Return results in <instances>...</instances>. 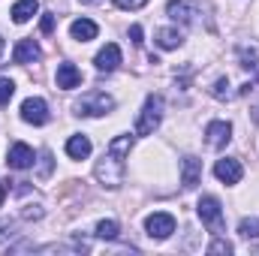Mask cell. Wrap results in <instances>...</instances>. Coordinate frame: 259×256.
Instances as JSON below:
<instances>
[{
    "label": "cell",
    "mask_w": 259,
    "mask_h": 256,
    "mask_svg": "<svg viewBox=\"0 0 259 256\" xmlns=\"http://www.w3.org/2000/svg\"><path fill=\"white\" fill-rule=\"evenodd\" d=\"M202 3L199 0H169L166 15L178 24H202Z\"/></svg>",
    "instance_id": "5b68a950"
},
{
    "label": "cell",
    "mask_w": 259,
    "mask_h": 256,
    "mask_svg": "<svg viewBox=\"0 0 259 256\" xmlns=\"http://www.w3.org/2000/svg\"><path fill=\"white\" fill-rule=\"evenodd\" d=\"M115 3H118L121 9H142L148 0H115Z\"/></svg>",
    "instance_id": "f1b7e54d"
},
{
    "label": "cell",
    "mask_w": 259,
    "mask_h": 256,
    "mask_svg": "<svg viewBox=\"0 0 259 256\" xmlns=\"http://www.w3.org/2000/svg\"><path fill=\"white\" fill-rule=\"evenodd\" d=\"M235 247L229 244V241H223V238H214L211 244H208V253H232Z\"/></svg>",
    "instance_id": "cb8c5ba5"
},
{
    "label": "cell",
    "mask_w": 259,
    "mask_h": 256,
    "mask_svg": "<svg viewBox=\"0 0 259 256\" xmlns=\"http://www.w3.org/2000/svg\"><path fill=\"white\" fill-rule=\"evenodd\" d=\"M97 33H100V27L91 18H75L69 24V36L78 39V42H91V39H97Z\"/></svg>",
    "instance_id": "5bb4252c"
},
{
    "label": "cell",
    "mask_w": 259,
    "mask_h": 256,
    "mask_svg": "<svg viewBox=\"0 0 259 256\" xmlns=\"http://www.w3.org/2000/svg\"><path fill=\"white\" fill-rule=\"evenodd\" d=\"M94 64H97L100 72H112V69H118V66H121V49H118L115 42H106V46L97 52Z\"/></svg>",
    "instance_id": "8fae6325"
},
{
    "label": "cell",
    "mask_w": 259,
    "mask_h": 256,
    "mask_svg": "<svg viewBox=\"0 0 259 256\" xmlns=\"http://www.w3.org/2000/svg\"><path fill=\"white\" fill-rule=\"evenodd\" d=\"M253 118H256V121H259V109H256V115H253Z\"/></svg>",
    "instance_id": "836d02e7"
},
{
    "label": "cell",
    "mask_w": 259,
    "mask_h": 256,
    "mask_svg": "<svg viewBox=\"0 0 259 256\" xmlns=\"http://www.w3.org/2000/svg\"><path fill=\"white\" fill-rule=\"evenodd\" d=\"M181 42H184L181 30H175V27H160L157 30V46L160 49H178Z\"/></svg>",
    "instance_id": "ac0fdd59"
},
{
    "label": "cell",
    "mask_w": 259,
    "mask_h": 256,
    "mask_svg": "<svg viewBox=\"0 0 259 256\" xmlns=\"http://www.w3.org/2000/svg\"><path fill=\"white\" fill-rule=\"evenodd\" d=\"M49 172H52V154L46 151L42 154V163H39V178H49Z\"/></svg>",
    "instance_id": "4316f807"
},
{
    "label": "cell",
    "mask_w": 259,
    "mask_h": 256,
    "mask_svg": "<svg viewBox=\"0 0 259 256\" xmlns=\"http://www.w3.org/2000/svg\"><path fill=\"white\" fill-rule=\"evenodd\" d=\"M72 109H75V115H81V118H100V115H109V112L115 109V100H112L109 94H103V91H88Z\"/></svg>",
    "instance_id": "7a4b0ae2"
},
{
    "label": "cell",
    "mask_w": 259,
    "mask_h": 256,
    "mask_svg": "<svg viewBox=\"0 0 259 256\" xmlns=\"http://www.w3.org/2000/svg\"><path fill=\"white\" fill-rule=\"evenodd\" d=\"M97 238H106V241L118 238V223L115 220H100L97 223Z\"/></svg>",
    "instance_id": "ffe728a7"
},
{
    "label": "cell",
    "mask_w": 259,
    "mask_h": 256,
    "mask_svg": "<svg viewBox=\"0 0 259 256\" xmlns=\"http://www.w3.org/2000/svg\"><path fill=\"white\" fill-rule=\"evenodd\" d=\"M0 55H3V36H0Z\"/></svg>",
    "instance_id": "1f68e13d"
},
{
    "label": "cell",
    "mask_w": 259,
    "mask_h": 256,
    "mask_svg": "<svg viewBox=\"0 0 259 256\" xmlns=\"http://www.w3.org/2000/svg\"><path fill=\"white\" fill-rule=\"evenodd\" d=\"M42 58V49L33 42V39H21L15 49H12V61L15 64H33V61H39Z\"/></svg>",
    "instance_id": "4fadbf2b"
},
{
    "label": "cell",
    "mask_w": 259,
    "mask_h": 256,
    "mask_svg": "<svg viewBox=\"0 0 259 256\" xmlns=\"http://www.w3.org/2000/svg\"><path fill=\"white\" fill-rule=\"evenodd\" d=\"M196 211H199V220L208 226V232L223 235L226 220H223V208H220V199H217V196H202L199 205H196Z\"/></svg>",
    "instance_id": "277c9868"
},
{
    "label": "cell",
    "mask_w": 259,
    "mask_h": 256,
    "mask_svg": "<svg viewBox=\"0 0 259 256\" xmlns=\"http://www.w3.org/2000/svg\"><path fill=\"white\" fill-rule=\"evenodd\" d=\"M12 235H15V220L3 217V220H0V244H3L6 238H12Z\"/></svg>",
    "instance_id": "d4e9b609"
},
{
    "label": "cell",
    "mask_w": 259,
    "mask_h": 256,
    "mask_svg": "<svg viewBox=\"0 0 259 256\" xmlns=\"http://www.w3.org/2000/svg\"><path fill=\"white\" fill-rule=\"evenodd\" d=\"M3 199H6V190H3V184H0V205H3Z\"/></svg>",
    "instance_id": "4dcf8cb0"
},
{
    "label": "cell",
    "mask_w": 259,
    "mask_h": 256,
    "mask_svg": "<svg viewBox=\"0 0 259 256\" xmlns=\"http://www.w3.org/2000/svg\"><path fill=\"white\" fill-rule=\"evenodd\" d=\"M130 148H133V136H115L106 148V154L100 157L94 175L103 187H121L124 175H127V160H130Z\"/></svg>",
    "instance_id": "6da1fadb"
},
{
    "label": "cell",
    "mask_w": 259,
    "mask_h": 256,
    "mask_svg": "<svg viewBox=\"0 0 259 256\" xmlns=\"http://www.w3.org/2000/svg\"><path fill=\"white\" fill-rule=\"evenodd\" d=\"M39 30H42V33H52V30H55V15H52V12H46V15H42Z\"/></svg>",
    "instance_id": "484cf974"
},
{
    "label": "cell",
    "mask_w": 259,
    "mask_h": 256,
    "mask_svg": "<svg viewBox=\"0 0 259 256\" xmlns=\"http://www.w3.org/2000/svg\"><path fill=\"white\" fill-rule=\"evenodd\" d=\"M42 217V208L39 205H27L24 208V220H39Z\"/></svg>",
    "instance_id": "83f0119b"
},
{
    "label": "cell",
    "mask_w": 259,
    "mask_h": 256,
    "mask_svg": "<svg viewBox=\"0 0 259 256\" xmlns=\"http://www.w3.org/2000/svg\"><path fill=\"white\" fill-rule=\"evenodd\" d=\"M66 154H69L72 160L91 157V139H88V136H69V139H66Z\"/></svg>",
    "instance_id": "2e32d148"
},
{
    "label": "cell",
    "mask_w": 259,
    "mask_h": 256,
    "mask_svg": "<svg viewBox=\"0 0 259 256\" xmlns=\"http://www.w3.org/2000/svg\"><path fill=\"white\" fill-rule=\"evenodd\" d=\"M238 58H241V66H247V69H256L259 66L256 49H238Z\"/></svg>",
    "instance_id": "44dd1931"
},
{
    "label": "cell",
    "mask_w": 259,
    "mask_h": 256,
    "mask_svg": "<svg viewBox=\"0 0 259 256\" xmlns=\"http://www.w3.org/2000/svg\"><path fill=\"white\" fill-rule=\"evenodd\" d=\"M238 235L241 238H259V217H244L238 223Z\"/></svg>",
    "instance_id": "d6986e66"
},
{
    "label": "cell",
    "mask_w": 259,
    "mask_h": 256,
    "mask_svg": "<svg viewBox=\"0 0 259 256\" xmlns=\"http://www.w3.org/2000/svg\"><path fill=\"white\" fill-rule=\"evenodd\" d=\"M145 229H148V235H151L154 241H166V238L175 232V217H172L169 211H154V214H148Z\"/></svg>",
    "instance_id": "8992f818"
},
{
    "label": "cell",
    "mask_w": 259,
    "mask_h": 256,
    "mask_svg": "<svg viewBox=\"0 0 259 256\" xmlns=\"http://www.w3.org/2000/svg\"><path fill=\"white\" fill-rule=\"evenodd\" d=\"M78 84H81V72H78V66L75 64H61L58 66V88L72 91V88H78Z\"/></svg>",
    "instance_id": "9a60e30c"
},
{
    "label": "cell",
    "mask_w": 259,
    "mask_h": 256,
    "mask_svg": "<svg viewBox=\"0 0 259 256\" xmlns=\"http://www.w3.org/2000/svg\"><path fill=\"white\" fill-rule=\"evenodd\" d=\"M214 175H217L223 184H238L241 175H244V169H241V163H238L235 157H223V160L214 163Z\"/></svg>",
    "instance_id": "ba28073f"
},
{
    "label": "cell",
    "mask_w": 259,
    "mask_h": 256,
    "mask_svg": "<svg viewBox=\"0 0 259 256\" xmlns=\"http://www.w3.org/2000/svg\"><path fill=\"white\" fill-rule=\"evenodd\" d=\"M205 139H208V145L211 148H226L229 145V139H232V124L229 121H211L208 127H205Z\"/></svg>",
    "instance_id": "9c48e42d"
},
{
    "label": "cell",
    "mask_w": 259,
    "mask_h": 256,
    "mask_svg": "<svg viewBox=\"0 0 259 256\" xmlns=\"http://www.w3.org/2000/svg\"><path fill=\"white\" fill-rule=\"evenodd\" d=\"M81 3H97V0H81Z\"/></svg>",
    "instance_id": "d6a6232c"
},
{
    "label": "cell",
    "mask_w": 259,
    "mask_h": 256,
    "mask_svg": "<svg viewBox=\"0 0 259 256\" xmlns=\"http://www.w3.org/2000/svg\"><path fill=\"white\" fill-rule=\"evenodd\" d=\"M211 94H214L217 100H229V97H232V91H229V78H217L214 88H211Z\"/></svg>",
    "instance_id": "7402d4cb"
},
{
    "label": "cell",
    "mask_w": 259,
    "mask_h": 256,
    "mask_svg": "<svg viewBox=\"0 0 259 256\" xmlns=\"http://www.w3.org/2000/svg\"><path fill=\"white\" fill-rule=\"evenodd\" d=\"M163 121V97L160 94H151L139 112V121H136V136H151L154 130L160 127Z\"/></svg>",
    "instance_id": "3957f363"
},
{
    "label": "cell",
    "mask_w": 259,
    "mask_h": 256,
    "mask_svg": "<svg viewBox=\"0 0 259 256\" xmlns=\"http://www.w3.org/2000/svg\"><path fill=\"white\" fill-rule=\"evenodd\" d=\"M15 94V81L12 78H0V106H6Z\"/></svg>",
    "instance_id": "603a6c76"
},
{
    "label": "cell",
    "mask_w": 259,
    "mask_h": 256,
    "mask_svg": "<svg viewBox=\"0 0 259 256\" xmlns=\"http://www.w3.org/2000/svg\"><path fill=\"white\" fill-rule=\"evenodd\" d=\"M21 121H27V124H33V127H42V124L49 121V106H46V100L27 97V100L21 103Z\"/></svg>",
    "instance_id": "52a82bcc"
},
{
    "label": "cell",
    "mask_w": 259,
    "mask_h": 256,
    "mask_svg": "<svg viewBox=\"0 0 259 256\" xmlns=\"http://www.w3.org/2000/svg\"><path fill=\"white\" fill-rule=\"evenodd\" d=\"M199 178H202V160L199 157H184L181 160V184H184V190H193L199 184Z\"/></svg>",
    "instance_id": "7c38bea8"
},
{
    "label": "cell",
    "mask_w": 259,
    "mask_h": 256,
    "mask_svg": "<svg viewBox=\"0 0 259 256\" xmlns=\"http://www.w3.org/2000/svg\"><path fill=\"white\" fill-rule=\"evenodd\" d=\"M130 36H133V42H136V46H142V27H139V24H133V27H130Z\"/></svg>",
    "instance_id": "f546056e"
},
{
    "label": "cell",
    "mask_w": 259,
    "mask_h": 256,
    "mask_svg": "<svg viewBox=\"0 0 259 256\" xmlns=\"http://www.w3.org/2000/svg\"><path fill=\"white\" fill-rule=\"evenodd\" d=\"M36 12H39V3H36V0H18V3L12 6V21H15V24H27Z\"/></svg>",
    "instance_id": "e0dca14e"
},
{
    "label": "cell",
    "mask_w": 259,
    "mask_h": 256,
    "mask_svg": "<svg viewBox=\"0 0 259 256\" xmlns=\"http://www.w3.org/2000/svg\"><path fill=\"white\" fill-rule=\"evenodd\" d=\"M33 160H36V154H33V148L30 145H24V142H15L12 148H9V169H30L33 166Z\"/></svg>",
    "instance_id": "30bf717a"
}]
</instances>
